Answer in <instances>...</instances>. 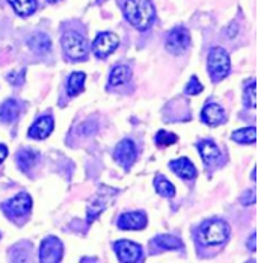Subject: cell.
I'll return each instance as SVG.
<instances>
[{"label":"cell","mask_w":258,"mask_h":263,"mask_svg":"<svg viewBox=\"0 0 258 263\" xmlns=\"http://www.w3.org/2000/svg\"><path fill=\"white\" fill-rule=\"evenodd\" d=\"M131 78V70L127 65H116L112 68L109 74V85L110 86H123Z\"/></svg>","instance_id":"ac0fdd59"},{"label":"cell","mask_w":258,"mask_h":263,"mask_svg":"<svg viewBox=\"0 0 258 263\" xmlns=\"http://www.w3.org/2000/svg\"><path fill=\"white\" fill-rule=\"evenodd\" d=\"M169 168L178 176L181 179L184 180H193L196 176H198V171L195 168V165L186 158L177 159V160H172L169 163Z\"/></svg>","instance_id":"4fadbf2b"},{"label":"cell","mask_w":258,"mask_h":263,"mask_svg":"<svg viewBox=\"0 0 258 263\" xmlns=\"http://www.w3.org/2000/svg\"><path fill=\"white\" fill-rule=\"evenodd\" d=\"M203 89H204L203 83L198 80L196 76H192L190 80H189V83H187L186 88H184V92H186L187 96H196V94H200Z\"/></svg>","instance_id":"83f0119b"},{"label":"cell","mask_w":258,"mask_h":263,"mask_svg":"<svg viewBox=\"0 0 258 263\" xmlns=\"http://www.w3.org/2000/svg\"><path fill=\"white\" fill-rule=\"evenodd\" d=\"M20 17H29L36 11V0H8Z\"/></svg>","instance_id":"ffe728a7"},{"label":"cell","mask_w":258,"mask_h":263,"mask_svg":"<svg viewBox=\"0 0 258 263\" xmlns=\"http://www.w3.org/2000/svg\"><path fill=\"white\" fill-rule=\"evenodd\" d=\"M36 162V153H33L32 150H22L18 155H17V163H18V168L22 171L27 173Z\"/></svg>","instance_id":"d4e9b609"},{"label":"cell","mask_w":258,"mask_h":263,"mask_svg":"<svg viewBox=\"0 0 258 263\" xmlns=\"http://www.w3.org/2000/svg\"><path fill=\"white\" fill-rule=\"evenodd\" d=\"M198 150H200V155H201L206 165H213V163L219 162L222 158V153L217 148V145L208 139H203L198 142Z\"/></svg>","instance_id":"5bb4252c"},{"label":"cell","mask_w":258,"mask_h":263,"mask_svg":"<svg viewBox=\"0 0 258 263\" xmlns=\"http://www.w3.org/2000/svg\"><path fill=\"white\" fill-rule=\"evenodd\" d=\"M257 197H255V191L254 189H249V191H246L242 197H240V203L243 204V206H251V204H255V200Z\"/></svg>","instance_id":"f1b7e54d"},{"label":"cell","mask_w":258,"mask_h":263,"mask_svg":"<svg viewBox=\"0 0 258 263\" xmlns=\"http://www.w3.org/2000/svg\"><path fill=\"white\" fill-rule=\"evenodd\" d=\"M113 250L116 253L118 260L123 263L142 262V248L141 245L131 240H118L113 243Z\"/></svg>","instance_id":"52a82bcc"},{"label":"cell","mask_w":258,"mask_h":263,"mask_svg":"<svg viewBox=\"0 0 258 263\" xmlns=\"http://www.w3.org/2000/svg\"><path fill=\"white\" fill-rule=\"evenodd\" d=\"M246 245L249 247V250L251 251H255V248H257V245H255V233H252L249 239H248V242H246Z\"/></svg>","instance_id":"f546056e"},{"label":"cell","mask_w":258,"mask_h":263,"mask_svg":"<svg viewBox=\"0 0 258 263\" xmlns=\"http://www.w3.org/2000/svg\"><path fill=\"white\" fill-rule=\"evenodd\" d=\"M27 46L30 47L32 52L44 54V53L50 52V49H52V40H50V36H49L47 33L38 32V33H33V35L29 38Z\"/></svg>","instance_id":"2e32d148"},{"label":"cell","mask_w":258,"mask_h":263,"mask_svg":"<svg viewBox=\"0 0 258 263\" xmlns=\"http://www.w3.org/2000/svg\"><path fill=\"white\" fill-rule=\"evenodd\" d=\"M62 49H64L65 54L73 61L85 59L89 52L86 40L76 32H67L62 36Z\"/></svg>","instance_id":"277c9868"},{"label":"cell","mask_w":258,"mask_h":263,"mask_svg":"<svg viewBox=\"0 0 258 263\" xmlns=\"http://www.w3.org/2000/svg\"><path fill=\"white\" fill-rule=\"evenodd\" d=\"M30 208H32V198H30V195L26 194V192H22V194L15 195L14 198L8 200L3 204L5 212L9 213L14 218H20V216L27 215L30 212Z\"/></svg>","instance_id":"30bf717a"},{"label":"cell","mask_w":258,"mask_h":263,"mask_svg":"<svg viewBox=\"0 0 258 263\" xmlns=\"http://www.w3.org/2000/svg\"><path fill=\"white\" fill-rule=\"evenodd\" d=\"M177 135H174V133H169V132L166 130H162L157 133V136H155V144L158 145V147H168V145H171V144H175L177 142Z\"/></svg>","instance_id":"4316f807"},{"label":"cell","mask_w":258,"mask_h":263,"mask_svg":"<svg viewBox=\"0 0 258 263\" xmlns=\"http://www.w3.org/2000/svg\"><path fill=\"white\" fill-rule=\"evenodd\" d=\"M243 102L245 105L249 106V107H255L257 106V99H255V79L249 80V83L245 86V91H243Z\"/></svg>","instance_id":"484cf974"},{"label":"cell","mask_w":258,"mask_h":263,"mask_svg":"<svg viewBox=\"0 0 258 263\" xmlns=\"http://www.w3.org/2000/svg\"><path fill=\"white\" fill-rule=\"evenodd\" d=\"M53 126H54V123H53L52 117H49V115L41 117L33 123V126L29 129L27 135L32 139H46L53 132Z\"/></svg>","instance_id":"7c38bea8"},{"label":"cell","mask_w":258,"mask_h":263,"mask_svg":"<svg viewBox=\"0 0 258 263\" xmlns=\"http://www.w3.org/2000/svg\"><path fill=\"white\" fill-rule=\"evenodd\" d=\"M64 256V245L54 236L46 237L39 247V262L57 263L62 260Z\"/></svg>","instance_id":"8992f818"},{"label":"cell","mask_w":258,"mask_h":263,"mask_svg":"<svg viewBox=\"0 0 258 263\" xmlns=\"http://www.w3.org/2000/svg\"><path fill=\"white\" fill-rule=\"evenodd\" d=\"M257 138V130L254 126L232 132V139L239 144H254Z\"/></svg>","instance_id":"cb8c5ba5"},{"label":"cell","mask_w":258,"mask_h":263,"mask_svg":"<svg viewBox=\"0 0 258 263\" xmlns=\"http://www.w3.org/2000/svg\"><path fill=\"white\" fill-rule=\"evenodd\" d=\"M124 15L133 27L147 30L154 22L155 12L150 0H126Z\"/></svg>","instance_id":"6da1fadb"},{"label":"cell","mask_w":258,"mask_h":263,"mask_svg":"<svg viewBox=\"0 0 258 263\" xmlns=\"http://www.w3.org/2000/svg\"><path fill=\"white\" fill-rule=\"evenodd\" d=\"M6 158H8V148H6V145L0 144V165L5 162Z\"/></svg>","instance_id":"4dcf8cb0"},{"label":"cell","mask_w":258,"mask_h":263,"mask_svg":"<svg viewBox=\"0 0 258 263\" xmlns=\"http://www.w3.org/2000/svg\"><path fill=\"white\" fill-rule=\"evenodd\" d=\"M153 243L162 250H171V251H181L183 250V242L178 237L171 236V235H158L153 239Z\"/></svg>","instance_id":"d6986e66"},{"label":"cell","mask_w":258,"mask_h":263,"mask_svg":"<svg viewBox=\"0 0 258 263\" xmlns=\"http://www.w3.org/2000/svg\"><path fill=\"white\" fill-rule=\"evenodd\" d=\"M166 50L172 54H183L190 47V33L186 27H174L166 36Z\"/></svg>","instance_id":"5b68a950"},{"label":"cell","mask_w":258,"mask_h":263,"mask_svg":"<svg viewBox=\"0 0 258 263\" xmlns=\"http://www.w3.org/2000/svg\"><path fill=\"white\" fill-rule=\"evenodd\" d=\"M207 65H208V73L213 82H221L222 79H225L231 70L230 56L227 50L222 47H213L210 50Z\"/></svg>","instance_id":"7a4b0ae2"},{"label":"cell","mask_w":258,"mask_h":263,"mask_svg":"<svg viewBox=\"0 0 258 263\" xmlns=\"http://www.w3.org/2000/svg\"><path fill=\"white\" fill-rule=\"evenodd\" d=\"M136 156H137V150H136V145L131 139H123L115 147V152H113L115 160L126 170H129L130 166L134 163Z\"/></svg>","instance_id":"9c48e42d"},{"label":"cell","mask_w":258,"mask_h":263,"mask_svg":"<svg viewBox=\"0 0 258 263\" xmlns=\"http://www.w3.org/2000/svg\"><path fill=\"white\" fill-rule=\"evenodd\" d=\"M107 201H109V197H95L94 200H92V203L89 204V208H88V222H92L102 212H104L106 209V206H107Z\"/></svg>","instance_id":"603a6c76"},{"label":"cell","mask_w":258,"mask_h":263,"mask_svg":"<svg viewBox=\"0 0 258 263\" xmlns=\"http://www.w3.org/2000/svg\"><path fill=\"white\" fill-rule=\"evenodd\" d=\"M49 2H50V3H53V2H56V0H49Z\"/></svg>","instance_id":"1f68e13d"},{"label":"cell","mask_w":258,"mask_h":263,"mask_svg":"<svg viewBox=\"0 0 258 263\" xmlns=\"http://www.w3.org/2000/svg\"><path fill=\"white\" fill-rule=\"evenodd\" d=\"M230 233H231L230 226L222 219L208 221L201 229L203 239L208 245H221V243H224L230 237Z\"/></svg>","instance_id":"3957f363"},{"label":"cell","mask_w":258,"mask_h":263,"mask_svg":"<svg viewBox=\"0 0 258 263\" xmlns=\"http://www.w3.org/2000/svg\"><path fill=\"white\" fill-rule=\"evenodd\" d=\"M20 115V105L17 100H6L5 103L0 105V121L5 124H11L14 123Z\"/></svg>","instance_id":"e0dca14e"},{"label":"cell","mask_w":258,"mask_h":263,"mask_svg":"<svg viewBox=\"0 0 258 263\" xmlns=\"http://www.w3.org/2000/svg\"><path fill=\"white\" fill-rule=\"evenodd\" d=\"M147 226V215L144 212H127L118 218L121 230H142Z\"/></svg>","instance_id":"8fae6325"},{"label":"cell","mask_w":258,"mask_h":263,"mask_svg":"<svg viewBox=\"0 0 258 263\" xmlns=\"http://www.w3.org/2000/svg\"><path fill=\"white\" fill-rule=\"evenodd\" d=\"M201 117H203V121L208 126H219L221 123L225 121V110L222 106L216 105V103H208L204 106Z\"/></svg>","instance_id":"9a60e30c"},{"label":"cell","mask_w":258,"mask_h":263,"mask_svg":"<svg viewBox=\"0 0 258 263\" xmlns=\"http://www.w3.org/2000/svg\"><path fill=\"white\" fill-rule=\"evenodd\" d=\"M118 46H120L118 35H115L112 32H103V33H98L97 38L94 40L92 49H94V53L97 58L104 59L115 52L118 49Z\"/></svg>","instance_id":"ba28073f"},{"label":"cell","mask_w":258,"mask_h":263,"mask_svg":"<svg viewBox=\"0 0 258 263\" xmlns=\"http://www.w3.org/2000/svg\"><path fill=\"white\" fill-rule=\"evenodd\" d=\"M155 192L165 198H172L175 195V187L165 176H155L154 179Z\"/></svg>","instance_id":"7402d4cb"},{"label":"cell","mask_w":258,"mask_h":263,"mask_svg":"<svg viewBox=\"0 0 258 263\" xmlns=\"http://www.w3.org/2000/svg\"><path fill=\"white\" fill-rule=\"evenodd\" d=\"M85 80H86V74L82 73V71H74L71 73V76L68 78V82H67V91L70 96H77L83 91L85 88Z\"/></svg>","instance_id":"44dd1931"}]
</instances>
